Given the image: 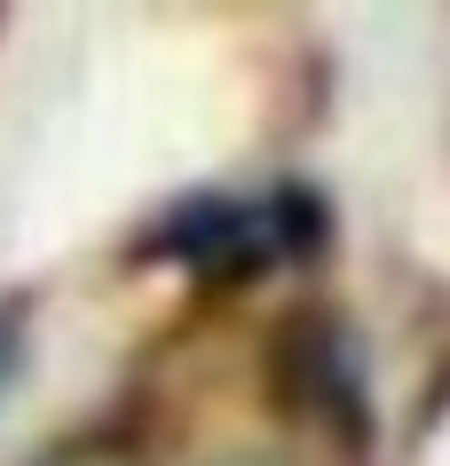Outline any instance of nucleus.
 Returning <instances> with one entry per match:
<instances>
[{
  "label": "nucleus",
  "instance_id": "1",
  "mask_svg": "<svg viewBox=\"0 0 450 466\" xmlns=\"http://www.w3.org/2000/svg\"><path fill=\"white\" fill-rule=\"evenodd\" d=\"M293 221L316 229L293 190H276V198H198V206L175 214V261H222V269L245 261V269H261V261H285Z\"/></svg>",
  "mask_w": 450,
  "mask_h": 466
},
{
  "label": "nucleus",
  "instance_id": "2",
  "mask_svg": "<svg viewBox=\"0 0 450 466\" xmlns=\"http://www.w3.org/2000/svg\"><path fill=\"white\" fill-rule=\"evenodd\" d=\"M25 317H16V309H0V395L16 388V371H25Z\"/></svg>",
  "mask_w": 450,
  "mask_h": 466
},
{
  "label": "nucleus",
  "instance_id": "3",
  "mask_svg": "<svg viewBox=\"0 0 450 466\" xmlns=\"http://www.w3.org/2000/svg\"><path fill=\"white\" fill-rule=\"evenodd\" d=\"M48 466H111V459H95V451H64V459H48Z\"/></svg>",
  "mask_w": 450,
  "mask_h": 466
},
{
  "label": "nucleus",
  "instance_id": "4",
  "mask_svg": "<svg viewBox=\"0 0 450 466\" xmlns=\"http://www.w3.org/2000/svg\"><path fill=\"white\" fill-rule=\"evenodd\" d=\"M229 466H269V459H229Z\"/></svg>",
  "mask_w": 450,
  "mask_h": 466
}]
</instances>
